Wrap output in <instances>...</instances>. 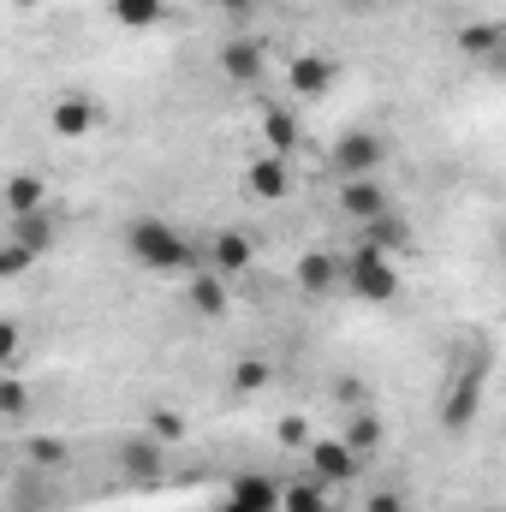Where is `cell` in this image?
Returning a JSON list of instances; mask_svg holds the SVG:
<instances>
[{
  "mask_svg": "<svg viewBox=\"0 0 506 512\" xmlns=\"http://www.w3.org/2000/svg\"><path fill=\"white\" fill-rule=\"evenodd\" d=\"M126 245H131V256H137L143 268H155V274H197V251H191L185 233L167 227L161 215H137L126 227Z\"/></svg>",
  "mask_w": 506,
  "mask_h": 512,
  "instance_id": "6da1fadb",
  "label": "cell"
},
{
  "mask_svg": "<svg viewBox=\"0 0 506 512\" xmlns=\"http://www.w3.org/2000/svg\"><path fill=\"white\" fill-rule=\"evenodd\" d=\"M346 292L364 298V304H393L399 298V268L381 245H358L346 256Z\"/></svg>",
  "mask_w": 506,
  "mask_h": 512,
  "instance_id": "7a4b0ae2",
  "label": "cell"
},
{
  "mask_svg": "<svg viewBox=\"0 0 506 512\" xmlns=\"http://www.w3.org/2000/svg\"><path fill=\"white\" fill-rule=\"evenodd\" d=\"M381 161H387V137H376V131H346L334 143V155H328V167L340 173V185L346 179H376Z\"/></svg>",
  "mask_w": 506,
  "mask_h": 512,
  "instance_id": "3957f363",
  "label": "cell"
},
{
  "mask_svg": "<svg viewBox=\"0 0 506 512\" xmlns=\"http://www.w3.org/2000/svg\"><path fill=\"white\" fill-rule=\"evenodd\" d=\"M334 78H340V66L322 60V54H298V60L286 66V84H292L298 102H322V96L334 90Z\"/></svg>",
  "mask_w": 506,
  "mask_h": 512,
  "instance_id": "277c9868",
  "label": "cell"
},
{
  "mask_svg": "<svg viewBox=\"0 0 506 512\" xmlns=\"http://www.w3.org/2000/svg\"><path fill=\"white\" fill-rule=\"evenodd\" d=\"M358 465H364V459L352 453V441H346V435H340V441H316V447H310V477H322L328 489L352 483V477H358Z\"/></svg>",
  "mask_w": 506,
  "mask_h": 512,
  "instance_id": "5b68a950",
  "label": "cell"
},
{
  "mask_svg": "<svg viewBox=\"0 0 506 512\" xmlns=\"http://www.w3.org/2000/svg\"><path fill=\"white\" fill-rule=\"evenodd\" d=\"M477 399H483V364H465V370H459V382H453V393H447L441 423H447L453 435H465V429H471V417H477Z\"/></svg>",
  "mask_w": 506,
  "mask_h": 512,
  "instance_id": "8992f818",
  "label": "cell"
},
{
  "mask_svg": "<svg viewBox=\"0 0 506 512\" xmlns=\"http://www.w3.org/2000/svg\"><path fill=\"white\" fill-rule=\"evenodd\" d=\"M298 286H304L310 298H328L334 286H346V256H334V251H304V256H298Z\"/></svg>",
  "mask_w": 506,
  "mask_h": 512,
  "instance_id": "52a82bcc",
  "label": "cell"
},
{
  "mask_svg": "<svg viewBox=\"0 0 506 512\" xmlns=\"http://www.w3.org/2000/svg\"><path fill=\"white\" fill-rule=\"evenodd\" d=\"M245 185H251V197H262V203H280L286 191H292V167H286V155H256L251 167H245Z\"/></svg>",
  "mask_w": 506,
  "mask_h": 512,
  "instance_id": "ba28073f",
  "label": "cell"
},
{
  "mask_svg": "<svg viewBox=\"0 0 506 512\" xmlns=\"http://www.w3.org/2000/svg\"><path fill=\"white\" fill-rule=\"evenodd\" d=\"M48 126L60 131V137H72V143H78V137H90V131L102 126V108H96L90 96H60V102L48 108Z\"/></svg>",
  "mask_w": 506,
  "mask_h": 512,
  "instance_id": "9c48e42d",
  "label": "cell"
},
{
  "mask_svg": "<svg viewBox=\"0 0 506 512\" xmlns=\"http://www.w3.org/2000/svg\"><path fill=\"white\" fill-rule=\"evenodd\" d=\"M340 209H346L352 221H364V227L387 221V191H381V179H346V185H340Z\"/></svg>",
  "mask_w": 506,
  "mask_h": 512,
  "instance_id": "30bf717a",
  "label": "cell"
},
{
  "mask_svg": "<svg viewBox=\"0 0 506 512\" xmlns=\"http://www.w3.org/2000/svg\"><path fill=\"white\" fill-rule=\"evenodd\" d=\"M42 209H48V185L36 173H12L6 179V215L24 221V215H42Z\"/></svg>",
  "mask_w": 506,
  "mask_h": 512,
  "instance_id": "8fae6325",
  "label": "cell"
},
{
  "mask_svg": "<svg viewBox=\"0 0 506 512\" xmlns=\"http://www.w3.org/2000/svg\"><path fill=\"white\" fill-rule=\"evenodd\" d=\"M203 256H209V268H215V274H227V280H233V274H245V268H251V239H245V233H215Z\"/></svg>",
  "mask_w": 506,
  "mask_h": 512,
  "instance_id": "7c38bea8",
  "label": "cell"
},
{
  "mask_svg": "<svg viewBox=\"0 0 506 512\" xmlns=\"http://www.w3.org/2000/svg\"><path fill=\"white\" fill-rule=\"evenodd\" d=\"M280 495H286V483H274V477H262V471H245L239 483H233V501L251 512H280Z\"/></svg>",
  "mask_w": 506,
  "mask_h": 512,
  "instance_id": "4fadbf2b",
  "label": "cell"
},
{
  "mask_svg": "<svg viewBox=\"0 0 506 512\" xmlns=\"http://www.w3.org/2000/svg\"><path fill=\"white\" fill-rule=\"evenodd\" d=\"M334 507V489L322 483V477H298V483H286V495H280V512H328Z\"/></svg>",
  "mask_w": 506,
  "mask_h": 512,
  "instance_id": "5bb4252c",
  "label": "cell"
},
{
  "mask_svg": "<svg viewBox=\"0 0 506 512\" xmlns=\"http://www.w3.org/2000/svg\"><path fill=\"white\" fill-rule=\"evenodd\" d=\"M191 310H197V316H227V274H215V268L203 274V268H197V274H191Z\"/></svg>",
  "mask_w": 506,
  "mask_h": 512,
  "instance_id": "9a60e30c",
  "label": "cell"
},
{
  "mask_svg": "<svg viewBox=\"0 0 506 512\" xmlns=\"http://www.w3.org/2000/svg\"><path fill=\"white\" fill-rule=\"evenodd\" d=\"M221 72H227L233 84H256V78H262V48H256V42H227V48H221Z\"/></svg>",
  "mask_w": 506,
  "mask_h": 512,
  "instance_id": "2e32d148",
  "label": "cell"
},
{
  "mask_svg": "<svg viewBox=\"0 0 506 512\" xmlns=\"http://www.w3.org/2000/svg\"><path fill=\"white\" fill-rule=\"evenodd\" d=\"M262 137H268L274 155H292V143H298V120H292L286 108H262Z\"/></svg>",
  "mask_w": 506,
  "mask_h": 512,
  "instance_id": "e0dca14e",
  "label": "cell"
},
{
  "mask_svg": "<svg viewBox=\"0 0 506 512\" xmlns=\"http://www.w3.org/2000/svg\"><path fill=\"white\" fill-rule=\"evenodd\" d=\"M120 465H126V477H155V471H161V447H155L149 435H143V441H126Z\"/></svg>",
  "mask_w": 506,
  "mask_h": 512,
  "instance_id": "ac0fdd59",
  "label": "cell"
},
{
  "mask_svg": "<svg viewBox=\"0 0 506 512\" xmlns=\"http://www.w3.org/2000/svg\"><path fill=\"white\" fill-rule=\"evenodd\" d=\"M381 435H387V429H381L376 411H358V417H352V429H346V441H352V453H358V459H364V453H376Z\"/></svg>",
  "mask_w": 506,
  "mask_h": 512,
  "instance_id": "d6986e66",
  "label": "cell"
},
{
  "mask_svg": "<svg viewBox=\"0 0 506 512\" xmlns=\"http://www.w3.org/2000/svg\"><path fill=\"white\" fill-rule=\"evenodd\" d=\"M108 12H114L126 30H143V24L161 18V0H108Z\"/></svg>",
  "mask_w": 506,
  "mask_h": 512,
  "instance_id": "ffe728a7",
  "label": "cell"
},
{
  "mask_svg": "<svg viewBox=\"0 0 506 512\" xmlns=\"http://www.w3.org/2000/svg\"><path fill=\"white\" fill-rule=\"evenodd\" d=\"M459 42H465V54H477V60L489 66V60H501V42H506V30H465Z\"/></svg>",
  "mask_w": 506,
  "mask_h": 512,
  "instance_id": "44dd1931",
  "label": "cell"
},
{
  "mask_svg": "<svg viewBox=\"0 0 506 512\" xmlns=\"http://www.w3.org/2000/svg\"><path fill=\"white\" fill-rule=\"evenodd\" d=\"M262 382H268V364H262V358H245V364L233 370V387H239V393H256Z\"/></svg>",
  "mask_w": 506,
  "mask_h": 512,
  "instance_id": "7402d4cb",
  "label": "cell"
},
{
  "mask_svg": "<svg viewBox=\"0 0 506 512\" xmlns=\"http://www.w3.org/2000/svg\"><path fill=\"white\" fill-rule=\"evenodd\" d=\"M0 411H6V417L24 411V382H18V376H6V387H0Z\"/></svg>",
  "mask_w": 506,
  "mask_h": 512,
  "instance_id": "603a6c76",
  "label": "cell"
},
{
  "mask_svg": "<svg viewBox=\"0 0 506 512\" xmlns=\"http://www.w3.org/2000/svg\"><path fill=\"white\" fill-rule=\"evenodd\" d=\"M30 459H36V465H66V447H60V441H36Z\"/></svg>",
  "mask_w": 506,
  "mask_h": 512,
  "instance_id": "cb8c5ba5",
  "label": "cell"
},
{
  "mask_svg": "<svg viewBox=\"0 0 506 512\" xmlns=\"http://www.w3.org/2000/svg\"><path fill=\"white\" fill-rule=\"evenodd\" d=\"M364 512H405V501H399L393 489H381V495H370V507Z\"/></svg>",
  "mask_w": 506,
  "mask_h": 512,
  "instance_id": "d4e9b609",
  "label": "cell"
},
{
  "mask_svg": "<svg viewBox=\"0 0 506 512\" xmlns=\"http://www.w3.org/2000/svg\"><path fill=\"white\" fill-rule=\"evenodd\" d=\"M0 358H6V364L18 358V322H6V328H0Z\"/></svg>",
  "mask_w": 506,
  "mask_h": 512,
  "instance_id": "484cf974",
  "label": "cell"
},
{
  "mask_svg": "<svg viewBox=\"0 0 506 512\" xmlns=\"http://www.w3.org/2000/svg\"><path fill=\"white\" fill-rule=\"evenodd\" d=\"M215 512H251V507H239V501H233V495H227V501H221V507Z\"/></svg>",
  "mask_w": 506,
  "mask_h": 512,
  "instance_id": "4316f807",
  "label": "cell"
},
{
  "mask_svg": "<svg viewBox=\"0 0 506 512\" xmlns=\"http://www.w3.org/2000/svg\"><path fill=\"white\" fill-rule=\"evenodd\" d=\"M18 6H30V0H18Z\"/></svg>",
  "mask_w": 506,
  "mask_h": 512,
  "instance_id": "83f0119b",
  "label": "cell"
},
{
  "mask_svg": "<svg viewBox=\"0 0 506 512\" xmlns=\"http://www.w3.org/2000/svg\"><path fill=\"white\" fill-rule=\"evenodd\" d=\"M233 6H245V0H233Z\"/></svg>",
  "mask_w": 506,
  "mask_h": 512,
  "instance_id": "f1b7e54d",
  "label": "cell"
},
{
  "mask_svg": "<svg viewBox=\"0 0 506 512\" xmlns=\"http://www.w3.org/2000/svg\"><path fill=\"white\" fill-rule=\"evenodd\" d=\"M328 512H334V507H328Z\"/></svg>",
  "mask_w": 506,
  "mask_h": 512,
  "instance_id": "f546056e",
  "label": "cell"
}]
</instances>
